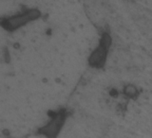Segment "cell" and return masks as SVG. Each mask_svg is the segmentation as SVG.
Instances as JSON below:
<instances>
[{"label": "cell", "mask_w": 152, "mask_h": 138, "mask_svg": "<svg viewBox=\"0 0 152 138\" xmlns=\"http://www.w3.org/2000/svg\"><path fill=\"white\" fill-rule=\"evenodd\" d=\"M39 15H40L39 12L33 9V11H28L25 13H22V14H19V15L13 16L12 18H9L5 21H1V24L7 28V30H12L23 25H25L27 22L37 18Z\"/></svg>", "instance_id": "2"}, {"label": "cell", "mask_w": 152, "mask_h": 138, "mask_svg": "<svg viewBox=\"0 0 152 138\" xmlns=\"http://www.w3.org/2000/svg\"><path fill=\"white\" fill-rule=\"evenodd\" d=\"M110 43H111L110 36L107 34H104L101 39L100 46H98V48H96L93 51V53L89 58V64L92 66L101 67V66L104 65V61H106L107 49L109 46H110Z\"/></svg>", "instance_id": "1"}, {"label": "cell", "mask_w": 152, "mask_h": 138, "mask_svg": "<svg viewBox=\"0 0 152 138\" xmlns=\"http://www.w3.org/2000/svg\"><path fill=\"white\" fill-rule=\"evenodd\" d=\"M125 94L128 97H134L138 94L137 88L133 86V85H128L125 88Z\"/></svg>", "instance_id": "4"}, {"label": "cell", "mask_w": 152, "mask_h": 138, "mask_svg": "<svg viewBox=\"0 0 152 138\" xmlns=\"http://www.w3.org/2000/svg\"><path fill=\"white\" fill-rule=\"evenodd\" d=\"M65 117L66 116L64 111H60L55 113L54 117H52V119L47 126L42 128L40 130V132L47 135L49 138H55L64 124Z\"/></svg>", "instance_id": "3"}]
</instances>
